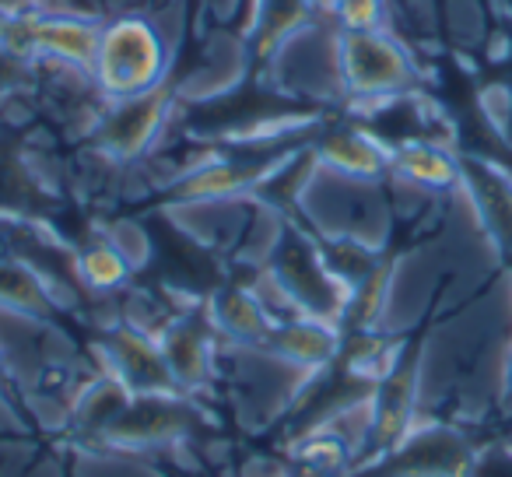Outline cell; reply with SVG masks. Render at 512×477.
Instances as JSON below:
<instances>
[{
    "instance_id": "obj_5",
    "label": "cell",
    "mask_w": 512,
    "mask_h": 477,
    "mask_svg": "<svg viewBox=\"0 0 512 477\" xmlns=\"http://www.w3.org/2000/svg\"><path fill=\"white\" fill-rule=\"evenodd\" d=\"M158 341H162L165 362H169L179 390H200V386L211 383L218 351H214V341L207 330H200L193 320H176L165 327V334Z\"/></svg>"
},
{
    "instance_id": "obj_15",
    "label": "cell",
    "mask_w": 512,
    "mask_h": 477,
    "mask_svg": "<svg viewBox=\"0 0 512 477\" xmlns=\"http://www.w3.org/2000/svg\"><path fill=\"white\" fill-rule=\"evenodd\" d=\"M0 36H8V18L0 15Z\"/></svg>"
},
{
    "instance_id": "obj_2",
    "label": "cell",
    "mask_w": 512,
    "mask_h": 477,
    "mask_svg": "<svg viewBox=\"0 0 512 477\" xmlns=\"http://www.w3.org/2000/svg\"><path fill=\"white\" fill-rule=\"evenodd\" d=\"M102 351H106V376L123 383L134 397L179 390L158 337L144 334L137 327H120L106 337Z\"/></svg>"
},
{
    "instance_id": "obj_4",
    "label": "cell",
    "mask_w": 512,
    "mask_h": 477,
    "mask_svg": "<svg viewBox=\"0 0 512 477\" xmlns=\"http://www.w3.org/2000/svg\"><path fill=\"white\" fill-rule=\"evenodd\" d=\"M183 414L186 411L169 393L134 397L127 411L120 414V421H116L102 439L116 442V446H155V442L183 435Z\"/></svg>"
},
{
    "instance_id": "obj_7",
    "label": "cell",
    "mask_w": 512,
    "mask_h": 477,
    "mask_svg": "<svg viewBox=\"0 0 512 477\" xmlns=\"http://www.w3.org/2000/svg\"><path fill=\"white\" fill-rule=\"evenodd\" d=\"M267 344L278 358L306 372H316L337 355V330L320 316H295V320L274 323Z\"/></svg>"
},
{
    "instance_id": "obj_12",
    "label": "cell",
    "mask_w": 512,
    "mask_h": 477,
    "mask_svg": "<svg viewBox=\"0 0 512 477\" xmlns=\"http://www.w3.org/2000/svg\"><path fill=\"white\" fill-rule=\"evenodd\" d=\"M78 271H81V278H85L92 288H102V292H109V288H120L123 281H127L130 264L120 257V250H116L113 243H99V246H92V250L81 253Z\"/></svg>"
},
{
    "instance_id": "obj_13",
    "label": "cell",
    "mask_w": 512,
    "mask_h": 477,
    "mask_svg": "<svg viewBox=\"0 0 512 477\" xmlns=\"http://www.w3.org/2000/svg\"><path fill=\"white\" fill-rule=\"evenodd\" d=\"M397 169L404 172V176H411L414 183H428V186H442V183H449V179H453V162H449L442 151L421 148V144L400 151Z\"/></svg>"
},
{
    "instance_id": "obj_8",
    "label": "cell",
    "mask_w": 512,
    "mask_h": 477,
    "mask_svg": "<svg viewBox=\"0 0 512 477\" xmlns=\"http://www.w3.org/2000/svg\"><path fill=\"white\" fill-rule=\"evenodd\" d=\"M29 39L39 53H50L64 64H78L92 71L95 57H99L102 29H95L92 22H81V18H43V22L29 25Z\"/></svg>"
},
{
    "instance_id": "obj_14",
    "label": "cell",
    "mask_w": 512,
    "mask_h": 477,
    "mask_svg": "<svg viewBox=\"0 0 512 477\" xmlns=\"http://www.w3.org/2000/svg\"><path fill=\"white\" fill-rule=\"evenodd\" d=\"M337 15L348 25V32H376L383 0H334Z\"/></svg>"
},
{
    "instance_id": "obj_9",
    "label": "cell",
    "mask_w": 512,
    "mask_h": 477,
    "mask_svg": "<svg viewBox=\"0 0 512 477\" xmlns=\"http://www.w3.org/2000/svg\"><path fill=\"white\" fill-rule=\"evenodd\" d=\"M211 327L235 344H267L274 330V316L256 299V292L228 288L211 302Z\"/></svg>"
},
{
    "instance_id": "obj_6",
    "label": "cell",
    "mask_w": 512,
    "mask_h": 477,
    "mask_svg": "<svg viewBox=\"0 0 512 477\" xmlns=\"http://www.w3.org/2000/svg\"><path fill=\"white\" fill-rule=\"evenodd\" d=\"M162 116H165V102L158 92L137 95V99H120V106L102 123V144L116 158L141 155L155 141L158 127H162Z\"/></svg>"
},
{
    "instance_id": "obj_11",
    "label": "cell",
    "mask_w": 512,
    "mask_h": 477,
    "mask_svg": "<svg viewBox=\"0 0 512 477\" xmlns=\"http://www.w3.org/2000/svg\"><path fill=\"white\" fill-rule=\"evenodd\" d=\"M320 162L327 165L330 172H341V176L369 179L383 172L386 155L372 137L358 134V130H337V134H330L327 141H323Z\"/></svg>"
},
{
    "instance_id": "obj_3",
    "label": "cell",
    "mask_w": 512,
    "mask_h": 477,
    "mask_svg": "<svg viewBox=\"0 0 512 477\" xmlns=\"http://www.w3.org/2000/svg\"><path fill=\"white\" fill-rule=\"evenodd\" d=\"M341 74L351 92L383 95L404 88L411 67H407L404 53L379 32H348L341 39Z\"/></svg>"
},
{
    "instance_id": "obj_1",
    "label": "cell",
    "mask_w": 512,
    "mask_h": 477,
    "mask_svg": "<svg viewBox=\"0 0 512 477\" xmlns=\"http://www.w3.org/2000/svg\"><path fill=\"white\" fill-rule=\"evenodd\" d=\"M95 81L113 99H137L162 88L165 46L162 36L141 18H120L102 29L99 57L92 67Z\"/></svg>"
},
{
    "instance_id": "obj_10",
    "label": "cell",
    "mask_w": 512,
    "mask_h": 477,
    "mask_svg": "<svg viewBox=\"0 0 512 477\" xmlns=\"http://www.w3.org/2000/svg\"><path fill=\"white\" fill-rule=\"evenodd\" d=\"M274 165H235V162H211L204 169L190 172L183 179L186 200H235L249 186L264 183Z\"/></svg>"
}]
</instances>
